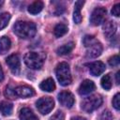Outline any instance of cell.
<instances>
[{
	"label": "cell",
	"mask_w": 120,
	"mask_h": 120,
	"mask_svg": "<svg viewBox=\"0 0 120 120\" xmlns=\"http://www.w3.org/2000/svg\"><path fill=\"white\" fill-rule=\"evenodd\" d=\"M14 33L22 38H31L36 35V24L32 22L18 21L13 26Z\"/></svg>",
	"instance_id": "obj_1"
},
{
	"label": "cell",
	"mask_w": 120,
	"mask_h": 120,
	"mask_svg": "<svg viewBox=\"0 0 120 120\" xmlns=\"http://www.w3.org/2000/svg\"><path fill=\"white\" fill-rule=\"evenodd\" d=\"M83 44L86 48V57L96 58L102 52V45L93 36H85L83 38Z\"/></svg>",
	"instance_id": "obj_2"
},
{
	"label": "cell",
	"mask_w": 120,
	"mask_h": 120,
	"mask_svg": "<svg viewBox=\"0 0 120 120\" xmlns=\"http://www.w3.org/2000/svg\"><path fill=\"white\" fill-rule=\"evenodd\" d=\"M55 74H56V78L61 85L67 86V85L70 84L72 79H71L69 66L68 63L62 62V63L58 64L55 68Z\"/></svg>",
	"instance_id": "obj_3"
},
{
	"label": "cell",
	"mask_w": 120,
	"mask_h": 120,
	"mask_svg": "<svg viewBox=\"0 0 120 120\" xmlns=\"http://www.w3.org/2000/svg\"><path fill=\"white\" fill-rule=\"evenodd\" d=\"M44 58H45V56L42 53L30 52L24 55L23 60H24L25 65L28 68H30L32 69H40L43 66Z\"/></svg>",
	"instance_id": "obj_4"
},
{
	"label": "cell",
	"mask_w": 120,
	"mask_h": 120,
	"mask_svg": "<svg viewBox=\"0 0 120 120\" xmlns=\"http://www.w3.org/2000/svg\"><path fill=\"white\" fill-rule=\"evenodd\" d=\"M102 103V98L98 95H92L84 98L82 102V109L86 112H92Z\"/></svg>",
	"instance_id": "obj_5"
},
{
	"label": "cell",
	"mask_w": 120,
	"mask_h": 120,
	"mask_svg": "<svg viewBox=\"0 0 120 120\" xmlns=\"http://www.w3.org/2000/svg\"><path fill=\"white\" fill-rule=\"evenodd\" d=\"M36 106L40 113L47 114L53 109L54 101L50 97H43L38 99V101L36 102Z\"/></svg>",
	"instance_id": "obj_6"
},
{
	"label": "cell",
	"mask_w": 120,
	"mask_h": 120,
	"mask_svg": "<svg viewBox=\"0 0 120 120\" xmlns=\"http://www.w3.org/2000/svg\"><path fill=\"white\" fill-rule=\"evenodd\" d=\"M106 14H107L106 8H104L102 7L96 8L93 10V12L91 14V17H90V22H91V24L92 25H95V26L101 24L105 21Z\"/></svg>",
	"instance_id": "obj_7"
},
{
	"label": "cell",
	"mask_w": 120,
	"mask_h": 120,
	"mask_svg": "<svg viewBox=\"0 0 120 120\" xmlns=\"http://www.w3.org/2000/svg\"><path fill=\"white\" fill-rule=\"evenodd\" d=\"M58 100L63 106L68 107V108H71L75 102L74 97L69 91H63V92L59 93Z\"/></svg>",
	"instance_id": "obj_8"
},
{
	"label": "cell",
	"mask_w": 120,
	"mask_h": 120,
	"mask_svg": "<svg viewBox=\"0 0 120 120\" xmlns=\"http://www.w3.org/2000/svg\"><path fill=\"white\" fill-rule=\"evenodd\" d=\"M6 62H7L9 69L11 70V72L13 74H18L20 72L21 63H20L19 56L17 54H11V55H9L6 59Z\"/></svg>",
	"instance_id": "obj_9"
},
{
	"label": "cell",
	"mask_w": 120,
	"mask_h": 120,
	"mask_svg": "<svg viewBox=\"0 0 120 120\" xmlns=\"http://www.w3.org/2000/svg\"><path fill=\"white\" fill-rule=\"evenodd\" d=\"M14 92L16 97H20V98H29L32 97L35 94V91L32 87L28 86V85H20L17 86L16 88H14Z\"/></svg>",
	"instance_id": "obj_10"
},
{
	"label": "cell",
	"mask_w": 120,
	"mask_h": 120,
	"mask_svg": "<svg viewBox=\"0 0 120 120\" xmlns=\"http://www.w3.org/2000/svg\"><path fill=\"white\" fill-rule=\"evenodd\" d=\"M89 67V71L92 75L94 76H98L100 74H102L104 71H105V68H106V66L104 63H102L101 61H96V62H93L91 64L88 65Z\"/></svg>",
	"instance_id": "obj_11"
},
{
	"label": "cell",
	"mask_w": 120,
	"mask_h": 120,
	"mask_svg": "<svg viewBox=\"0 0 120 120\" xmlns=\"http://www.w3.org/2000/svg\"><path fill=\"white\" fill-rule=\"evenodd\" d=\"M94 89H95V83L90 80H84L80 84L78 91L80 95L84 96V95H88L91 92H93Z\"/></svg>",
	"instance_id": "obj_12"
},
{
	"label": "cell",
	"mask_w": 120,
	"mask_h": 120,
	"mask_svg": "<svg viewBox=\"0 0 120 120\" xmlns=\"http://www.w3.org/2000/svg\"><path fill=\"white\" fill-rule=\"evenodd\" d=\"M103 32L106 38H112L116 32V23L112 21L107 22L103 26Z\"/></svg>",
	"instance_id": "obj_13"
},
{
	"label": "cell",
	"mask_w": 120,
	"mask_h": 120,
	"mask_svg": "<svg viewBox=\"0 0 120 120\" xmlns=\"http://www.w3.org/2000/svg\"><path fill=\"white\" fill-rule=\"evenodd\" d=\"M84 2L83 1H77L75 2L74 5V12H73V20L75 23L79 24L82 22V14H81V9L83 6Z\"/></svg>",
	"instance_id": "obj_14"
},
{
	"label": "cell",
	"mask_w": 120,
	"mask_h": 120,
	"mask_svg": "<svg viewBox=\"0 0 120 120\" xmlns=\"http://www.w3.org/2000/svg\"><path fill=\"white\" fill-rule=\"evenodd\" d=\"M20 119L21 120H38V116L29 108H22L20 111Z\"/></svg>",
	"instance_id": "obj_15"
},
{
	"label": "cell",
	"mask_w": 120,
	"mask_h": 120,
	"mask_svg": "<svg viewBox=\"0 0 120 120\" xmlns=\"http://www.w3.org/2000/svg\"><path fill=\"white\" fill-rule=\"evenodd\" d=\"M39 87L42 91H45V92H52L54 89H55V84H54V82L52 78H48L46 80H44L40 84H39Z\"/></svg>",
	"instance_id": "obj_16"
},
{
	"label": "cell",
	"mask_w": 120,
	"mask_h": 120,
	"mask_svg": "<svg viewBox=\"0 0 120 120\" xmlns=\"http://www.w3.org/2000/svg\"><path fill=\"white\" fill-rule=\"evenodd\" d=\"M12 109H13V106L10 102H8V101H1L0 102V112L3 115H5V116L10 115L12 112Z\"/></svg>",
	"instance_id": "obj_17"
},
{
	"label": "cell",
	"mask_w": 120,
	"mask_h": 120,
	"mask_svg": "<svg viewBox=\"0 0 120 120\" xmlns=\"http://www.w3.org/2000/svg\"><path fill=\"white\" fill-rule=\"evenodd\" d=\"M11 46V41L8 37H1L0 38V53L3 54L7 52Z\"/></svg>",
	"instance_id": "obj_18"
},
{
	"label": "cell",
	"mask_w": 120,
	"mask_h": 120,
	"mask_svg": "<svg viewBox=\"0 0 120 120\" xmlns=\"http://www.w3.org/2000/svg\"><path fill=\"white\" fill-rule=\"evenodd\" d=\"M43 8V2L41 1H35L34 3H32L29 7H28V12L35 15L39 13Z\"/></svg>",
	"instance_id": "obj_19"
},
{
	"label": "cell",
	"mask_w": 120,
	"mask_h": 120,
	"mask_svg": "<svg viewBox=\"0 0 120 120\" xmlns=\"http://www.w3.org/2000/svg\"><path fill=\"white\" fill-rule=\"evenodd\" d=\"M74 48V43L73 42H68L67 44H64L62 45L61 47H59L57 50H56V52L59 54V55H65V54H68Z\"/></svg>",
	"instance_id": "obj_20"
},
{
	"label": "cell",
	"mask_w": 120,
	"mask_h": 120,
	"mask_svg": "<svg viewBox=\"0 0 120 120\" xmlns=\"http://www.w3.org/2000/svg\"><path fill=\"white\" fill-rule=\"evenodd\" d=\"M67 32H68V26L65 23H58L55 25L53 29V34L56 38H60L64 36Z\"/></svg>",
	"instance_id": "obj_21"
},
{
	"label": "cell",
	"mask_w": 120,
	"mask_h": 120,
	"mask_svg": "<svg viewBox=\"0 0 120 120\" xmlns=\"http://www.w3.org/2000/svg\"><path fill=\"white\" fill-rule=\"evenodd\" d=\"M101 86L105 90H110L112 88V79L110 74H106L101 78Z\"/></svg>",
	"instance_id": "obj_22"
},
{
	"label": "cell",
	"mask_w": 120,
	"mask_h": 120,
	"mask_svg": "<svg viewBox=\"0 0 120 120\" xmlns=\"http://www.w3.org/2000/svg\"><path fill=\"white\" fill-rule=\"evenodd\" d=\"M9 20H10V14L9 13L5 12V13L0 15V30L4 29L8 25Z\"/></svg>",
	"instance_id": "obj_23"
},
{
	"label": "cell",
	"mask_w": 120,
	"mask_h": 120,
	"mask_svg": "<svg viewBox=\"0 0 120 120\" xmlns=\"http://www.w3.org/2000/svg\"><path fill=\"white\" fill-rule=\"evenodd\" d=\"M119 63H120V59H119L118 55H113L109 58V64L112 67H117L119 65Z\"/></svg>",
	"instance_id": "obj_24"
},
{
	"label": "cell",
	"mask_w": 120,
	"mask_h": 120,
	"mask_svg": "<svg viewBox=\"0 0 120 120\" xmlns=\"http://www.w3.org/2000/svg\"><path fill=\"white\" fill-rule=\"evenodd\" d=\"M112 105H113L115 110L118 111L120 109V94L119 93H117L113 97V98H112Z\"/></svg>",
	"instance_id": "obj_25"
},
{
	"label": "cell",
	"mask_w": 120,
	"mask_h": 120,
	"mask_svg": "<svg viewBox=\"0 0 120 120\" xmlns=\"http://www.w3.org/2000/svg\"><path fill=\"white\" fill-rule=\"evenodd\" d=\"M5 95H6V97H8L9 98H16V95H15V92H14V89H11L10 86H8L6 88Z\"/></svg>",
	"instance_id": "obj_26"
},
{
	"label": "cell",
	"mask_w": 120,
	"mask_h": 120,
	"mask_svg": "<svg viewBox=\"0 0 120 120\" xmlns=\"http://www.w3.org/2000/svg\"><path fill=\"white\" fill-rule=\"evenodd\" d=\"M100 120H112V114L110 111H104L100 115Z\"/></svg>",
	"instance_id": "obj_27"
},
{
	"label": "cell",
	"mask_w": 120,
	"mask_h": 120,
	"mask_svg": "<svg viewBox=\"0 0 120 120\" xmlns=\"http://www.w3.org/2000/svg\"><path fill=\"white\" fill-rule=\"evenodd\" d=\"M112 14L115 17H118L119 14H120V5L119 4H116L112 7Z\"/></svg>",
	"instance_id": "obj_28"
},
{
	"label": "cell",
	"mask_w": 120,
	"mask_h": 120,
	"mask_svg": "<svg viewBox=\"0 0 120 120\" xmlns=\"http://www.w3.org/2000/svg\"><path fill=\"white\" fill-rule=\"evenodd\" d=\"M57 117V120H63L64 119V115H63V113H62V112H56V114L53 116V118H56Z\"/></svg>",
	"instance_id": "obj_29"
},
{
	"label": "cell",
	"mask_w": 120,
	"mask_h": 120,
	"mask_svg": "<svg viewBox=\"0 0 120 120\" xmlns=\"http://www.w3.org/2000/svg\"><path fill=\"white\" fill-rule=\"evenodd\" d=\"M3 79H4V73H3L2 68H1V66H0V82L3 81Z\"/></svg>",
	"instance_id": "obj_30"
},
{
	"label": "cell",
	"mask_w": 120,
	"mask_h": 120,
	"mask_svg": "<svg viewBox=\"0 0 120 120\" xmlns=\"http://www.w3.org/2000/svg\"><path fill=\"white\" fill-rule=\"evenodd\" d=\"M119 76H120V71H117V73H116V83L117 84H119V82H120Z\"/></svg>",
	"instance_id": "obj_31"
},
{
	"label": "cell",
	"mask_w": 120,
	"mask_h": 120,
	"mask_svg": "<svg viewBox=\"0 0 120 120\" xmlns=\"http://www.w3.org/2000/svg\"><path fill=\"white\" fill-rule=\"evenodd\" d=\"M71 120H86V119L83 117H81V116H76V117L71 118Z\"/></svg>",
	"instance_id": "obj_32"
}]
</instances>
